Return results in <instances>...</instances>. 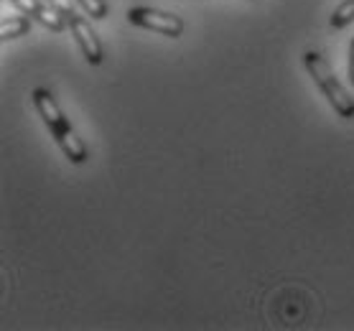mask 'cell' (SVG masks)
Here are the masks:
<instances>
[{
  "label": "cell",
  "mask_w": 354,
  "mask_h": 331,
  "mask_svg": "<svg viewBox=\"0 0 354 331\" xmlns=\"http://www.w3.org/2000/svg\"><path fill=\"white\" fill-rule=\"evenodd\" d=\"M33 105H36V110H39V115L44 117L46 128L51 130V135H54V140L59 143V148L64 151L66 158L72 163L87 161V148H84V143L77 138L72 125L66 122L64 113L59 110L57 100L51 97V92H48V89H33Z\"/></svg>",
  "instance_id": "6da1fadb"
},
{
  "label": "cell",
  "mask_w": 354,
  "mask_h": 331,
  "mask_svg": "<svg viewBox=\"0 0 354 331\" xmlns=\"http://www.w3.org/2000/svg\"><path fill=\"white\" fill-rule=\"evenodd\" d=\"M304 62H306L308 74H311L316 84L322 87V92L326 95V100L331 102V107L337 110L339 117L352 120L354 117V100L349 97V95H346V89L339 84L337 74L331 72L329 62H326L322 54H316V51H308L306 57H304Z\"/></svg>",
  "instance_id": "7a4b0ae2"
},
{
  "label": "cell",
  "mask_w": 354,
  "mask_h": 331,
  "mask_svg": "<svg viewBox=\"0 0 354 331\" xmlns=\"http://www.w3.org/2000/svg\"><path fill=\"white\" fill-rule=\"evenodd\" d=\"M128 21L133 26H140V28H148V31H158L163 36H171V39H178L184 33V21L174 16V13H163V10L130 8Z\"/></svg>",
  "instance_id": "3957f363"
},
{
  "label": "cell",
  "mask_w": 354,
  "mask_h": 331,
  "mask_svg": "<svg viewBox=\"0 0 354 331\" xmlns=\"http://www.w3.org/2000/svg\"><path fill=\"white\" fill-rule=\"evenodd\" d=\"M66 21H69V28H72L74 39H77V44H80L84 59H87L89 64H100L105 54H102V44H100V39H97V33L92 31L87 21H84L82 16H77V13H72Z\"/></svg>",
  "instance_id": "277c9868"
},
{
  "label": "cell",
  "mask_w": 354,
  "mask_h": 331,
  "mask_svg": "<svg viewBox=\"0 0 354 331\" xmlns=\"http://www.w3.org/2000/svg\"><path fill=\"white\" fill-rule=\"evenodd\" d=\"M18 8L24 10V13H28V16H33L36 21H39L41 26H46L48 31H64L66 28V16H62L51 3H41V0H13Z\"/></svg>",
  "instance_id": "5b68a950"
},
{
  "label": "cell",
  "mask_w": 354,
  "mask_h": 331,
  "mask_svg": "<svg viewBox=\"0 0 354 331\" xmlns=\"http://www.w3.org/2000/svg\"><path fill=\"white\" fill-rule=\"evenodd\" d=\"M28 28H31V21H28V18H6V21L0 23V39L3 41L18 39V36L28 33Z\"/></svg>",
  "instance_id": "8992f818"
},
{
  "label": "cell",
  "mask_w": 354,
  "mask_h": 331,
  "mask_svg": "<svg viewBox=\"0 0 354 331\" xmlns=\"http://www.w3.org/2000/svg\"><path fill=\"white\" fill-rule=\"evenodd\" d=\"M354 21V0H344L337 10H334V16H331V28L334 31H342L346 26Z\"/></svg>",
  "instance_id": "52a82bcc"
},
{
  "label": "cell",
  "mask_w": 354,
  "mask_h": 331,
  "mask_svg": "<svg viewBox=\"0 0 354 331\" xmlns=\"http://www.w3.org/2000/svg\"><path fill=\"white\" fill-rule=\"evenodd\" d=\"M82 8L87 10L92 18H105L107 16V3L105 0H77Z\"/></svg>",
  "instance_id": "ba28073f"
},
{
  "label": "cell",
  "mask_w": 354,
  "mask_h": 331,
  "mask_svg": "<svg viewBox=\"0 0 354 331\" xmlns=\"http://www.w3.org/2000/svg\"><path fill=\"white\" fill-rule=\"evenodd\" d=\"M46 3H51V6H54V8L59 10V13H62V16H72L74 13V8H72V3H69V0H46Z\"/></svg>",
  "instance_id": "9c48e42d"
},
{
  "label": "cell",
  "mask_w": 354,
  "mask_h": 331,
  "mask_svg": "<svg viewBox=\"0 0 354 331\" xmlns=\"http://www.w3.org/2000/svg\"><path fill=\"white\" fill-rule=\"evenodd\" d=\"M349 82L354 84V39H352V46H349Z\"/></svg>",
  "instance_id": "30bf717a"
}]
</instances>
